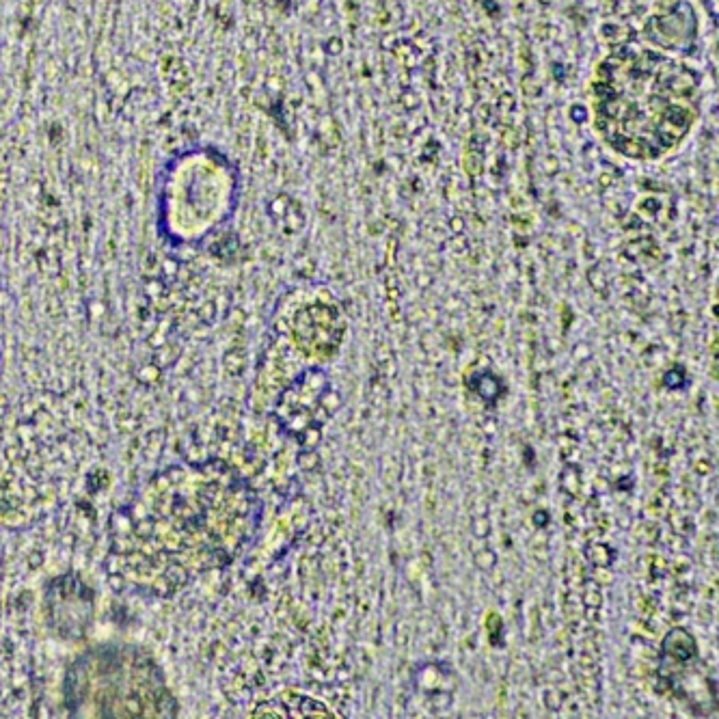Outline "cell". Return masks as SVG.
I'll use <instances>...</instances> for the list:
<instances>
[{"label": "cell", "mask_w": 719, "mask_h": 719, "mask_svg": "<svg viewBox=\"0 0 719 719\" xmlns=\"http://www.w3.org/2000/svg\"><path fill=\"white\" fill-rule=\"evenodd\" d=\"M594 130L616 154L659 160L700 117V76L666 52L622 46L596 65L590 83Z\"/></svg>", "instance_id": "cell-1"}, {"label": "cell", "mask_w": 719, "mask_h": 719, "mask_svg": "<svg viewBox=\"0 0 719 719\" xmlns=\"http://www.w3.org/2000/svg\"><path fill=\"white\" fill-rule=\"evenodd\" d=\"M46 609L52 631L63 640H76L91 627L93 594L78 577L65 575L50 583Z\"/></svg>", "instance_id": "cell-4"}, {"label": "cell", "mask_w": 719, "mask_h": 719, "mask_svg": "<svg viewBox=\"0 0 719 719\" xmlns=\"http://www.w3.org/2000/svg\"><path fill=\"white\" fill-rule=\"evenodd\" d=\"M339 406H342V396L335 391L329 374L320 368H309L283 396L281 419H286L288 430L298 441L303 443L305 434H309L316 445L322 426Z\"/></svg>", "instance_id": "cell-3"}, {"label": "cell", "mask_w": 719, "mask_h": 719, "mask_svg": "<svg viewBox=\"0 0 719 719\" xmlns=\"http://www.w3.org/2000/svg\"><path fill=\"white\" fill-rule=\"evenodd\" d=\"M471 387L484 402L493 404L495 400H499L501 389H504V383H501V378H497V376H493L491 372H488V385H486L482 372H478L476 376H471Z\"/></svg>", "instance_id": "cell-5"}, {"label": "cell", "mask_w": 719, "mask_h": 719, "mask_svg": "<svg viewBox=\"0 0 719 719\" xmlns=\"http://www.w3.org/2000/svg\"><path fill=\"white\" fill-rule=\"evenodd\" d=\"M70 711L76 715H171L156 663L132 648H98L70 672Z\"/></svg>", "instance_id": "cell-2"}]
</instances>
